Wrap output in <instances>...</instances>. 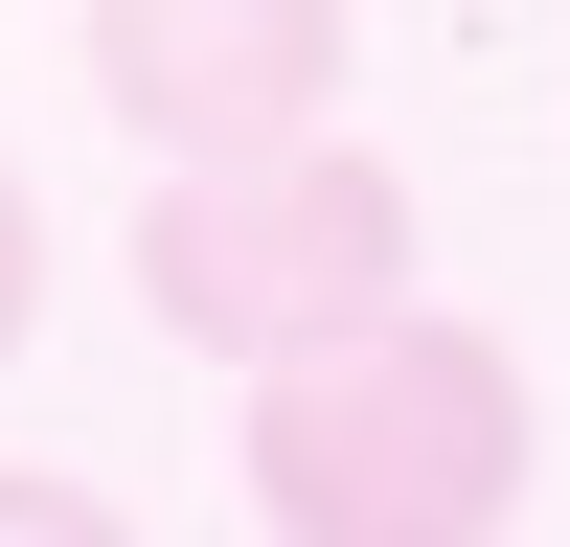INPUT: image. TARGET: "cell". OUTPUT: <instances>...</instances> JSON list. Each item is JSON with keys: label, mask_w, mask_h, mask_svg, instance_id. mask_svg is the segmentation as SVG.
<instances>
[{"label": "cell", "mask_w": 570, "mask_h": 547, "mask_svg": "<svg viewBox=\"0 0 570 547\" xmlns=\"http://www.w3.org/2000/svg\"><path fill=\"white\" fill-rule=\"evenodd\" d=\"M525 456H548L525 365H502L480 319L411 297L389 342L274 365L228 479H252V525H274V547H525Z\"/></svg>", "instance_id": "6da1fadb"}, {"label": "cell", "mask_w": 570, "mask_h": 547, "mask_svg": "<svg viewBox=\"0 0 570 547\" xmlns=\"http://www.w3.org/2000/svg\"><path fill=\"white\" fill-rule=\"evenodd\" d=\"M137 319L228 342L252 388H274V365H320V342H389V319H411V182L365 160V137H320V160H228V182H160V206H137Z\"/></svg>", "instance_id": "7a4b0ae2"}, {"label": "cell", "mask_w": 570, "mask_h": 547, "mask_svg": "<svg viewBox=\"0 0 570 547\" xmlns=\"http://www.w3.org/2000/svg\"><path fill=\"white\" fill-rule=\"evenodd\" d=\"M343 69H365L343 0H115L91 23V91H115V137H160V182L320 160L343 137Z\"/></svg>", "instance_id": "3957f363"}, {"label": "cell", "mask_w": 570, "mask_h": 547, "mask_svg": "<svg viewBox=\"0 0 570 547\" xmlns=\"http://www.w3.org/2000/svg\"><path fill=\"white\" fill-rule=\"evenodd\" d=\"M0 547H137V525H115L91 479H23V456H0Z\"/></svg>", "instance_id": "277c9868"}, {"label": "cell", "mask_w": 570, "mask_h": 547, "mask_svg": "<svg viewBox=\"0 0 570 547\" xmlns=\"http://www.w3.org/2000/svg\"><path fill=\"white\" fill-rule=\"evenodd\" d=\"M23 319H46V182L0 160V365H23Z\"/></svg>", "instance_id": "5b68a950"}]
</instances>
